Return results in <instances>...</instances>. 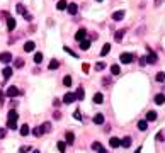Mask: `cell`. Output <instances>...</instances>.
I'll return each mask as SVG.
<instances>
[{"mask_svg":"<svg viewBox=\"0 0 165 153\" xmlns=\"http://www.w3.org/2000/svg\"><path fill=\"white\" fill-rule=\"evenodd\" d=\"M133 55L131 53H121V56H119V60H121V63H124V65H130L131 61H133Z\"/></svg>","mask_w":165,"mask_h":153,"instance_id":"1","label":"cell"},{"mask_svg":"<svg viewBox=\"0 0 165 153\" xmlns=\"http://www.w3.org/2000/svg\"><path fill=\"white\" fill-rule=\"evenodd\" d=\"M77 100V95L73 94V92H66L65 95H63V102L65 104H72V102H75Z\"/></svg>","mask_w":165,"mask_h":153,"instance_id":"2","label":"cell"},{"mask_svg":"<svg viewBox=\"0 0 165 153\" xmlns=\"http://www.w3.org/2000/svg\"><path fill=\"white\" fill-rule=\"evenodd\" d=\"M158 61V56L152 51V49H148V56H147V63H150V65H155Z\"/></svg>","mask_w":165,"mask_h":153,"instance_id":"3","label":"cell"},{"mask_svg":"<svg viewBox=\"0 0 165 153\" xmlns=\"http://www.w3.org/2000/svg\"><path fill=\"white\" fill-rule=\"evenodd\" d=\"M66 10H68V14H70V15H75V14H77V10H78V5L72 2V3H68V5H66Z\"/></svg>","mask_w":165,"mask_h":153,"instance_id":"4","label":"cell"},{"mask_svg":"<svg viewBox=\"0 0 165 153\" xmlns=\"http://www.w3.org/2000/svg\"><path fill=\"white\" fill-rule=\"evenodd\" d=\"M124 15H126V14H124V10H116V12L112 14V20H116V22H118V20H123V19H124Z\"/></svg>","mask_w":165,"mask_h":153,"instance_id":"5","label":"cell"},{"mask_svg":"<svg viewBox=\"0 0 165 153\" xmlns=\"http://www.w3.org/2000/svg\"><path fill=\"white\" fill-rule=\"evenodd\" d=\"M85 37H87V31H85V29H78V31H77V34H75V39L80 43V41H82V39H85Z\"/></svg>","mask_w":165,"mask_h":153,"instance_id":"6","label":"cell"},{"mask_svg":"<svg viewBox=\"0 0 165 153\" xmlns=\"http://www.w3.org/2000/svg\"><path fill=\"white\" fill-rule=\"evenodd\" d=\"M5 95L7 97H15V95H19V89L17 87H9L7 92H5Z\"/></svg>","mask_w":165,"mask_h":153,"instance_id":"7","label":"cell"},{"mask_svg":"<svg viewBox=\"0 0 165 153\" xmlns=\"http://www.w3.org/2000/svg\"><path fill=\"white\" fill-rule=\"evenodd\" d=\"M0 61H2V63H10V61H12V55H10L9 51L2 53V55H0Z\"/></svg>","mask_w":165,"mask_h":153,"instance_id":"8","label":"cell"},{"mask_svg":"<svg viewBox=\"0 0 165 153\" xmlns=\"http://www.w3.org/2000/svg\"><path fill=\"white\" fill-rule=\"evenodd\" d=\"M17 119H19V114L12 109L10 112H9V116H7V121H12V123H17Z\"/></svg>","mask_w":165,"mask_h":153,"instance_id":"9","label":"cell"},{"mask_svg":"<svg viewBox=\"0 0 165 153\" xmlns=\"http://www.w3.org/2000/svg\"><path fill=\"white\" fill-rule=\"evenodd\" d=\"M131 141H133L131 136H124V138L121 140V146H123V148H130V146H131Z\"/></svg>","mask_w":165,"mask_h":153,"instance_id":"10","label":"cell"},{"mask_svg":"<svg viewBox=\"0 0 165 153\" xmlns=\"http://www.w3.org/2000/svg\"><path fill=\"white\" fill-rule=\"evenodd\" d=\"M78 48H80V49H83V51H87V49L90 48V39H82Z\"/></svg>","mask_w":165,"mask_h":153,"instance_id":"11","label":"cell"},{"mask_svg":"<svg viewBox=\"0 0 165 153\" xmlns=\"http://www.w3.org/2000/svg\"><path fill=\"white\" fill-rule=\"evenodd\" d=\"M34 48H36V44H34L32 41H27V43L24 44V51H26V53H31V51H34Z\"/></svg>","mask_w":165,"mask_h":153,"instance_id":"12","label":"cell"},{"mask_svg":"<svg viewBox=\"0 0 165 153\" xmlns=\"http://www.w3.org/2000/svg\"><path fill=\"white\" fill-rule=\"evenodd\" d=\"M75 95H77V100H83V99H85V90H83L82 87H78L77 92H75Z\"/></svg>","mask_w":165,"mask_h":153,"instance_id":"13","label":"cell"},{"mask_svg":"<svg viewBox=\"0 0 165 153\" xmlns=\"http://www.w3.org/2000/svg\"><path fill=\"white\" fill-rule=\"evenodd\" d=\"M109 145H111L112 148H118V146H121V140L116 138V136H112V138L109 140Z\"/></svg>","mask_w":165,"mask_h":153,"instance_id":"14","label":"cell"},{"mask_svg":"<svg viewBox=\"0 0 165 153\" xmlns=\"http://www.w3.org/2000/svg\"><path fill=\"white\" fill-rule=\"evenodd\" d=\"M2 75H3V82H5V80H9V78L12 77V68H9V66H7V68H3Z\"/></svg>","mask_w":165,"mask_h":153,"instance_id":"15","label":"cell"},{"mask_svg":"<svg viewBox=\"0 0 165 153\" xmlns=\"http://www.w3.org/2000/svg\"><path fill=\"white\" fill-rule=\"evenodd\" d=\"M7 29L9 31H14L15 29V19H12V17L7 19Z\"/></svg>","mask_w":165,"mask_h":153,"instance_id":"16","label":"cell"},{"mask_svg":"<svg viewBox=\"0 0 165 153\" xmlns=\"http://www.w3.org/2000/svg\"><path fill=\"white\" fill-rule=\"evenodd\" d=\"M92 121H94V124H102V123H104V116L99 112V114H95V116H94V119H92Z\"/></svg>","mask_w":165,"mask_h":153,"instance_id":"17","label":"cell"},{"mask_svg":"<svg viewBox=\"0 0 165 153\" xmlns=\"http://www.w3.org/2000/svg\"><path fill=\"white\" fill-rule=\"evenodd\" d=\"M19 131H20V136H27V135L31 133V129H29V126H27V124H22Z\"/></svg>","mask_w":165,"mask_h":153,"instance_id":"18","label":"cell"},{"mask_svg":"<svg viewBox=\"0 0 165 153\" xmlns=\"http://www.w3.org/2000/svg\"><path fill=\"white\" fill-rule=\"evenodd\" d=\"M65 138H66V143H68V145H72V143L75 141V135H73L72 131H66V135H65Z\"/></svg>","mask_w":165,"mask_h":153,"instance_id":"19","label":"cell"},{"mask_svg":"<svg viewBox=\"0 0 165 153\" xmlns=\"http://www.w3.org/2000/svg\"><path fill=\"white\" fill-rule=\"evenodd\" d=\"M164 102H165V95H164V94L155 95V104H157V106H162Z\"/></svg>","mask_w":165,"mask_h":153,"instance_id":"20","label":"cell"},{"mask_svg":"<svg viewBox=\"0 0 165 153\" xmlns=\"http://www.w3.org/2000/svg\"><path fill=\"white\" fill-rule=\"evenodd\" d=\"M109 51H111V44H109V43H106V44L102 46V49H101V56H106Z\"/></svg>","mask_w":165,"mask_h":153,"instance_id":"21","label":"cell"},{"mask_svg":"<svg viewBox=\"0 0 165 153\" xmlns=\"http://www.w3.org/2000/svg\"><path fill=\"white\" fill-rule=\"evenodd\" d=\"M58 66H60V61L58 60H51L49 65H48V70H56Z\"/></svg>","mask_w":165,"mask_h":153,"instance_id":"22","label":"cell"},{"mask_svg":"<svg viewBox=\"0 0 165 153\" xmlns=\"http://www.w3.org/2000/svg\"><path fill=\"white\" fill-rule=\"evenodd\" d=\"M94 102H95V104H102V102H104V95H102L101 92H97V94L94 95Z\"/></svg>","mask_w":165,"mask_h":153,"instance_id":"23","label":"cell"},{"mask_svg":"<svg viewBox=\"0 0 165 153\" xmlns=\"http://www.w3.org/2000/svg\"><path fill=\"white\" fill-rule=\"evenodd\" d=\"M15 10H17V14H20V15L27 14V12H26V7H24L22 3H17V5H15Z\"/></svg>","mask_w":165,"mask_h":153,"instance_id":"24","label":"cell"},{"mask_svg":"<svg viewBox=\"0 0 165 153\" xmlns=\"http://www.w3.org/2000/svg\"><path fill=\"white\" fill-rule=\"evenodd\" d=\"M123 37H124V31H123V29H119V31H116V34H114V39H116V41L119 43V41H121Z\"/></svg>","mask_w":165,"mask_h":153,"instance_id":"25","label":"cell"},{"mask_svg":"<svg viewBox=\"0 0 165 153\" xmlns=\"http://www.w3.org/2000/svg\"><path fill=\"white\" fill-rule=\"evenodd\" d=\"M157 119V112L155 111H148L147 112V121H155Z\"/></svg>","mask_w":165,"mask_h":153,"instance_id":"26","label":"cell"},{"mask_svg":"<svg viewBox=\"0 0 165 153\" xmlns=\"http://www.w3.org/2000/svg\"><path fill=\"white\" fill-rule=\"evenodd\" d=\"M66 5H68V3H66V0H60V2L56 3V9H58V10H65V9H66Z\"/></svg>","mask_w":165,"mask_h":153,"instance_id":"27","label":"cell"},{"mask_svg":"<svg viewBox=\"0 0 165 153\" xmlns=\"http://www.w3.org/2000/svg\"><path fill=\"white\" fill-rule=\"evenodd\" d=\"M22 66H24V60H22V58L14 60V68H22Z\"/></svg>","mask_w":165,"mask_h":153,"instance_id":"28","label":"cell"},{"mask_svg":"<svg viewBox=\"0 0 165 153\" xmlns=\"http://www.w3.org/2000/svg\"><path fill=\"white\" fill-rule=\"evenodd\" d=\"M111 73H112V75H119V73H121L119 65H111Z\"/></svg>","mask_w":165,"mask_h":153,"instance_id":"29","label":"cell"},{"mask_svg":"<svg viewBox=\"0 0 165 153\" xmlns=\"http://www.w3.org/2000/svg\"><path fill=\"white\" fill-rule=\"evenodd\" d=\"M72 83H73L72 77H70V75H66V77L63 78V85H65V87H72Z\"/></svg>","mask_w":165,"mask_h":153,"instance_id":"30","label":"cell"},{"mask_svg":"<svg viewBox=\"0 0 165 153\" xmlns=\"http://www.w3.org/2000/svg\"><path fill=\"white\" fill-rule=\"evenodd\" d=\"M147 128H148V123L147 121H138V129L140 131H147Z\"/></svg>","mask_w":165,"mask_h":153,"instance_id":"31","label":"cell"},{"mask_svg":"<svg viewBox=\"0 0 165 153\" xmlns=\"http://www.w3.org/2000/svg\"><path fill=\"white\" fill-rule=\"evenodd\" d=\"M43 133H44V131H43V128H41V126H37V128H34V129H32V135H34V136H37V138H39Z\"/></svg>","mask_w":165,"mask_h":153,"instance_id":"32","label":"cell"},{"mask_svg":"<svg viewBox=\"0 0 165 153\" xmlns=\"http://www.w3.org/2000/svg\"><path fill=\"white\" fill-rule=\"evenodd\" d=\"M41 128H43V131H44V133H51V129H53V128H51V123H44Z\"/></svg>","mask_w":165,"mask_h":153,"instance_id":"33","label":"cell"},{"mask_svg":"<svg viewBox=\"0 0 165 153\" xmlns=\"http://www.w3.org/2000/svg\"><path fill=\"white\" fill-rule=\"evenodd\" d=\"M155 80H157V82H165V73L164 72H158L157 77H155Z\"/></svg>","mask_w":165,"mask_h":153,"instance_id":"34","label":"cell"},{"mask_svg":"<svg viewBox=\"0 0 165 153\" xmlns=\"http://www.w3.org/2000/svg\"><path fill=\"white\" fill-rule=\"evenodd\" d=\"M92 150H95V152H101V150H102V145H101L99 141H94V143H92Z\"/></svg>","mask_w":165,"mask_h":153,"instance_id":"35","label":"cell"},{"mask_svg":"<svg viewBox=\"0 0 165 153\" xmlns=\"http://www.w3.org/2000/svg\"><path fill=\"white\" fill-rule=\"evenodd\" d=\"M56 146H58V150H60L61 153H65V150H66V145H65L63 141H58V145H56Z\"/></svg>","mask_w":165,"mask_h":153,"instance_id":"36","label":"cell"},{"mask_svg":"<svg viewBox=\"0 0 165 153\" xmlns=\"http://www.w3.org/2000/svg\"><path fill=\"white\" fill-rule=\"evenodd\" d=\"M63 49H65V51H66V53H68V55H72V56H73V58H78V55H77V53H75V51H72V49H70V48H68V46H65V48H63Z\"/></svg>","mask_w":165,"mask_h":153,"instance_id":"37","label":"cell"},{"mask_svg":"<svg viewBox=\"0 0 165 153\" xmlns=\"http://www.w3.org/2000/svg\"><path fill=\"white\" fill-rule=\"evenodd\" d=\"M43 61V55L41 53H36L34 55V63H41Z\"/></svg>","mask_w":165,"mask_h":153,"instance_id":"38","label":"cell"},{"mask_svg":"<svg viewBox=\"0 0 165 153\" xmlns=\"http://www.w3.org/2000/svg\"><path fill=\"white\" fill-rule=\"evenodd\" d=\"M104 68H106V65H104L102 61H99V63H95V70H97V72H102Z\"/></svg>","mask_w":165,"mask_h":153,"instance_id":"39","label":"cell"},{"mask_svg":"<svg viewBox=\"0 0 165 153\" xmlns=\"http://www.w3.org/2000/svg\"><path fill=\"white\" fill-rule=\"evenodd\" d=\"M7 128H9V129H17V123H12V121H7Z\"/></svg>","mask_w":165,"mask_h":153,"instance_id":"40","label":"cell"},{"mask_svg":"<svg viewBox=\"0 0 165 153\" xmlns=\"http://www.w3.org/2000/svg\"><path fill=\"white\" fill-rule=\"evenodd\" d=\"M27 152H31V146H20L19 148V153H27Z\"/></svg>","mask_w":165,"mask_h":153,"instance_id":"41","label":"cell"},{"mask_svg":"<svg viewBox=\"0 0 165 153\" xmlns=\"http://www.w3.org/2000/svg\"><path fill=\"white\" fill-rule=\"evenodd\" d=\"M73 118H75V119H78V121L82 119V114H80V111H78V109H77V111L73 112Z\"/></svg>","mask_w":165,"mask_h":153,"instance_id":"42","label":"cell"},{"mask_svg":"<svg viewBox=\"0 0 165 153\" xmlns=\"http://www.w3.org/2000/svg\"><path fill=\"white\" fill-rule=\"evenodd\" d=\"M0 17H2V19H3V17H5V19H9L10 15H9V12H7V10H2V14H0Z\"/></svg>","mask_w":165,"mask_h":153,"instance_id":"43","label":"cell"},{"mask_svg":"<svg viewBox=\"0 0 165 153\" xmlns=\"http://www.w3.org/2000/svg\"><path fill=\"white\" fill-rule=\"evenodd\" d=\"M82 70H83L85 73H89V70H90V66H89L87 63H83V65H82Z\"/></svg>","mask_w":165,"mask_h":153,"instance_id":"44","label":"cell"},{"mask_svg":"<svg viewBox=\"0 0 165 153\" xmlns=\"http://www.w3.org/2000/svg\"><path fill=\"white\" fill-rule=\"evenodd\" d=\"M53 118H55V119H61V112H60V111H56V112L53 114Z\"/></svg>","mask_w":165,"mask_h":153,"instance_id":"45","label":"cell"},{"mask_svg":"<svg viewBox=\"0 0 165 153\" xmlns=\"http://www.w3.org/2000/svg\"><path fill=\"white\" fill-rule=\"evenodd\" d=\"M5 135H7V131H5L3 128H0V140H2V138H5Z\"/></svg>","mask_w":165,"mask_h":153,"instance_id":"46","label":"cell"},{"mask_svg":"<svg viewBox=\"0 0 165 153\" xmlns=\"http://www.w3.org/2000/svg\"><path fill=\"white\" fill-rule=\"evenodd\" d=\"M162 140H164V135H162V133H158V135H157V141H162Z\"/></svg>","mask_w":165,"mask_h":153,"instance_id":"47","label":"cell"},{"mask_svg":"<svg viewBox=\"0 0 165 153\" xmlns=\"http://www.w3.org/2000/svg\"><path fill=\"white\" fill-rule=\"evenodd\" d=\"M24 19H26V20H31V19H32V15H29V14H24Z\"/></svg>","mask_w":165,"mask_h":153,"instance_id":"48","label":"cell"},{"mask_svg":"<svg viewBox=\"0 0 165 153\" xmlns=\"http://www.w3.org/2000/svg\"><path fill=\"white\" fill-rule=\"evenodd\" d=\"M135 153H141V146H140V148H138V150H136Z\"/></svg>","mask_w":165,"mask_h":153,"instance_id":"49","label":"cell"},{"mask_svg":"<svg viewBox=\"0 0 165 153\" xmlns=\"http://www.w3.org/2000/svg\"><path fill=\"white\" fill-rule=\"evenodd\" d=\"M99 153H107V152H106V150H104V148H102V150H101V152H99Z\"/></svg>","mask_w":165,"mask_h":153,"instance_id":"50","label":"cell"},{"mask_svg":"<svg viewBox=\"0 0 165 153\" xmlns=\"http://www.w3.org/2000/svg\"><path fill=\"white\" fill-rule=\"evenodd\" d=\"M32 153H39V152H37V150H34V152H32Z\"/></svg>","mask_w":165,"mask_h":153,"instance_id":"51","label":"cell"},{"mask_svg":"<svg viewBox=\"0 0 165 153\" xmlns=\"http://www.w3.org/2000/svg\"><path fill=\"white\" fill-rule=\"evenodd\" d=\"M97 2H102V0H97Z\"/></svg>","mask_w":165,"mask_h":153,"instance_id":"52","label":"cell"}]
</instances>
